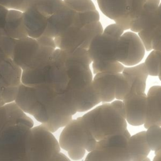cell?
<instances>
[{"label": "cell", "instance_id": "obj_1", "mask_svg": "<svg viewBox=\"0 0 161 161\" xmlns=\"http://www.w3.org/2000/svg\"><path fill=\"white\" fill-rule=\"evenodd\" d=\"M15 102L52 133L67 125L77 112L70 91L65 89L59 92L45 84L26 86L21 83Z\"/></svg>", "mask_w": 161, "mask_h": 161}, {"label": "cell", "instance_id": "obj_2", "mask_svg": "<svg viewBox=\"0 0 161 161\" xmlns=\"http://www.w3.org/2000/svg\"><path fill=\"white\" fill-rule=\"evenodd\" d=\"M40 127L25 123L0 128V160H40Z\"/></svg>", "mask_w": 161, "mask_h": 161}, {"label": "cell", "instance_id": "obj_3", "mask_svg": "<svg viewBox=\"0 0 161 161\" xmlns=\"http://www.w3.org/2000/svg\"><path fill=\"white\" fill-rule=\"evenodd\" d=\"M81 117L97 141L108 135L128 130L125 118L110 103L98 106Z\"/></svg>", "mask_w": 161, "mask_h": 161}, {"label": "cell", "instance_id": "obj_4", "mask_svg": "<svg viewBox=\"0 0 161 161\" xmlns=\"http://www.w3.org/2000/svg\"><path fill=\"white\" fill-rule=\"evenodd\" d=\"M55 48L43 45L36 39L27 36L16 40L12 58L22 71L28 70L47 60Z\"/></svg>", "mask_w": 161, "mask_h": 161}, {"label": "cell", "instance_id": "obj_5", "mask_svg": "<svg viewBox=\"0 0 161 161\" xmlns=\"http://www.w3.org/2000/svg\"><path fill=\"white\" fill-rule=\"evenodd\" d=\"M128 130L108 135L97 142L94 149L87 154L86 160L130 161L127 142L130 136Z\"/></svg>", "mask_w": 161, "mask_h": 161}, {"label": "cell", "instance_id": "obj_6", "mask_svg": "<svg viewBox=\"0 0 161 161\" xmlns=\"http://www.w3.org/2000/svg\"><path fill=\"white\" fill-rule=\"evenodd\" d=\"M97 142L81 116L72 119L66 125L58 139L60 148L67 152L80 148L91 152L94 149Z\"/></svg>", "mask_w": 161, "mask_h": 161}, {"label": "cell", "instance_id": "obj_7", "mask_svg": "<svg viewBox=\"0 0 161 161\" xmlns=\"http://www.w3.org/2000/svg\"><path fill=\"white\" fill-rule=\"evenodd\" d=\"M103 32L101 23L99 21L89 23L83 26L74 23L59 36L54 38L56 48L62 50L77 47L88 48L92 39Z\"/></svg>", "mask_w": 161, "mask_h": 161}, {"label": "cell", "instance_id": "obj_8", "mask_svg": "<svg viewBox=\"0 0 161 161\" xmlns=\"http://www.w3.org/2000/svg\"><path fill=\"white\" fill-rule=\"evenodd\" d=\"M148 75L144 63L125 67L117 81L115 98L123 100L129 94L145 92Z\"/></svg>", "mask_w": 161, "mask_h": 161}, {"label": "cell", "instance_id": "obj_9", "mask_svg": "<svg viewBox=\"0 0 161 161\" xmlns=\"http://www.w3.org/2000/svg\"><path fill=\"white\" fill-rule=\"evenodd\" d=\"M21 73L12 58L0 61V106L15 101L21 84Z\"/></svg>", "mask_w": 161, "mask_h": 161}, {"label": "cell", "instance_id": "obj_10", "mask_svg": "<svg viewBox=\"0 0 161 161\" xmlns=\"http://www.w3.org/2000/svg\"><path fill=\"white\" fill-rule=\"evenodd\" d=\"M145 50L139 36L133 31H127L123 33L118 40L115 58L124 65L133 66L142 60Z\"/></svg>", "mask_w": 161, "mask_h": 161}, {"label": "cell", "instance_id": "obj_11", "mask_svg": "<svg viewBox=\"0 0 161 161\" xmlns=\"http://www.w3.org/2000/svg\"><path fill=\"white\" fill-rule=\"evenodd\" d=\"M119 38L104 32L96 35L87 48L92 62L117 61L115 58V47Z\"/></svg>", "mask_w": 161, "mask_h": 161}, {"label": "cell", "instance_id": "obj_12", "mask_svg": "<svg viewBox=\"0 0 161 161\" xmlns=\"http://www.w3.org/2000/svg\"><path fill=\"white\" fill-rule=\"evenodd\" d=\"M125 111V119L132 126L144 124L146 114L147 94L145 92L131 93L123 99Z\"/></svg>", "mask_w": 161, "mask_h": 161}, {"label": "cell", "instance_id": "obj_13", "mask_svg": "<svg viewBox=\"0 0 161 161\" xmlns=\"http://www.w3.org/2000/svg\"><path fill=\"white\" fill-rule=\"evenodd\" d=\"M76 11L64 4L48 18L47 25L43 35L54 38L71 26L75 17Z\"/></svg>", "mask_w": 161, "mask_h": 161}, {"label": "cell", "instance_id": "obj_14", "mask_svg": "<svg viewBox=\"0 0 161 161\" xmlns=\"http://www.w3.org/2000/svg\"><path fill=\"white\" fill-rule=\"evenodd\" d=\"M120 72H98L95 74L92 82L101 101L110 103L115 99V91Z\"/></svg>", "mask_w": 161, "mask_h": 161}, {"label": "cell", "instance_id": "obj_15", "mask_svg": "<svg viewBox=\"0 0 161 161\" xmlns=\"http://www.w3.org/2000/svg\"><path fill=\"white\" fill-rule=\"evenodd\" d=\"M67 89L73 95L77 104V112L88 111L101 102L92 80L75 88Z\"/></svg>", "mask_w": 161, "mask_h": 161}, {"label": "cell", "instance_id": "obj_16", "mask_svg": "<svg viewBox=\"0 0 161 161\" xmlns=\"http://www.w3.org/2000/svg\"><path fill=\"white\" fill-rule=\"evenodd\" d=\"M25 123L33 126L32 119L14 101L0 106V128L11 124Z\"/></svg>", "mask_w": 161, "mask_h": 161}, {"label": "cell", "instance_id": "obj_17", "mask_svg": "<svg viewBox=\"0 0 161 161\" xmlns=\"http://www.w3.org/2000/svg\"><path fill=\"white\" fill-rule=\"evenodd\" d=\"M23 16L28 36L36 39L42 36L47 27L48 18L42 14L33 4L23 11Z\"/></svg>", "mask_w": 161, "mask_h": 161}, {"label": "cell", "instance_id": "obj_18", "mask_svg": "<svg viewBox=\"0 0 161 161\" xmlns=\"http://www.w3.org/2000/svg\"><path fill=\"white\" fill-rule=\"evenodd\" d=\"M65 64L69 78L67 88H75L92 80V74L89 64L80 62Z\"/></svg>", "mask_w": 161, "mask_h": 161}, {"label": "cell", "instance_id": "obj_19", "mask_svg": "<svg viewBox=\"0 0 161 161\" xmlns=\"http://www.w3.org/2000/svg\"><path fill=\"white\" fill-rule=\"evenodd\" d=\"M4 28L6 34L13 39L19 40L28 36L25 24L23 12L21 11L8 9Z\"/></svg>", "mask_w": 161, "mask_h": 161}, {"label": "cell", "instance_id": "obj_20", "mask_svg": "<svg viewBox=\"0 0 161 161\" xmlns=\"http://www.w3.org/2000/svg\"><path fill=\"white\" fill-rule=\"evenodd\" d=\"M130 161L150 160L147 156L150 148L146 138V131H142L130 136L127 142Z\"/></svg>", "mask_w": 161, "mask_h": 161}, {"label": "cell", "instance_id": "obj_21", "mask_svg": "<svg viewBox=\"0 0 161 161\" xmlns=\"http://www.w3.org/2000/svg\"><path fill=\"white\" fill-rule=\"evenodd\" d=\"M153 125L161 126V103L158 95L150 87L147 94L146 114L143 125L147 129Z\"/></svg>", "mask_w": 161, "mask_h": 161}, {"label": "cell", "instance_id": "obj_22", "mask_svg": "<svg viewBox=\"0 0 161 161\" xmlns=\"http://www.w3.org/2000/svg\"><path fill=\"white\" fill-rule=\"evenodd\" d=\"M159 3L160 0H146L141 11L131 23V31L135 33L141 31L155 13Z\"/></svg>", "mask_w": 161, "mask_h": 161}, {"label": "cell", "instance_id": "obj_23", "mask_svg": "<svg viewBox=\"0 0 161 161\" xmlns=\"http://www.w3.org/2000/svg\"><path fill=\"white\" fill-rule=\"evenodd\" d=\"M53 54L65 64L80 62L89 65L92 62L88 50L82 47L68 50L56 48L53 51Z\"/></svg>", "mask_w": 161, "mask_h": 161}, {"label": "cell", "instance_id": "obj_24", "mask_svg": "<svg viewBox=\"0 0 161 161\" xmlns=\"http://www.w3.org/2000/svg\"><path fill=\"white\" fill-rule=\"evenodd\" d=\"M101 12L115 21L123 14L129 0H97Z\"/></svg>", "mask_w": 161, "mask_h": 161}, {"label": "cell", "instance_id": "obj_25", "mask_svg": "<svg viewBox=\"0 0 161 161\" xmlns=\"http://www.w3.org/2000/svg\"><path fill=\"white\" fill-rule=\"evenodd\" d=\"M146 0H129L125 13L114 21L124 30L130 29L131 21L141 11Z\"/></svg>", "mask_w": 161, "mask_h": 161}, {"label": "cell", "instance_id": "obj_26", "mask_svg": "<svg viewBox=\"0 0 161 161\" xmlns=\"http://www.w3.org/2000/svg\"><path fill=\"white\" fill-rule=\"evenodd\" d=\"M35 7L44 16L48 18L64 4L63 0H33Z\"/></svg>", "mask_w": 161, "mask_h": 161}, {"label": "cell", "instance_id": "obj_27", "mask_svg": "<svg viewBox=\"0 0 161 161\" xmlns=\"http://www.w3.org/2000/svg\"><path fill=\"white\" fill-rule=\"evenodd\" d=\"M16 40L9 37L3 26H0V61L12 58Z\"/></svg>", "mask_w": 161, "mask_h": 161}, {"label": "cell", "instance_id": "obj_28", "mask_svg": "<svg viewBox=\"0 0 161 161\" xmlns=\"http://www.w3.org/2000/svg\"><path fill=\"white\" fill-rule=\"evenodd\" d=\"M146 138L151 150H161V126L153 125L147 128Z\"/></svg>", "mask_w": 161, "mask_h": 161}, {"label": "cell", "instance_id": "obj_29", "mask_svg": "<svg viewBox=\"0 0 161 161\" xmlns=\"http://www.w3.org/2000/svg\"><path fill=\"white\" fill-rule=\"evenodd\" d=\"M161 60V52L153 50L147 56L144 64L148 75L158 76Z\"/></svg>", "mask_w": 161, "mask_h": 161}, {"label": "cell", "instance_id": "obj_30", "mask_svg": "<svg viewBox=\"0 0 161 161\" xmlns=\"http://www.w3.org/2000/svg\"><path fill=\"white\" fill-rule=\"evenodd\" d=\"M124 65L118 61L113 62H92L93 73L98 72H121Z\"/></svg>", "mask_w": 161, "mask_h": 161}, {"label": "cell", "instance_id": "obj_31", "mask_svg": "<svg viewBox=\"0 0 161 161\" xmlns=\"http://www.w3.org/2000/svg\"><path fill=\"white\" fill-rule=\"evenodd\" d=\"M99 14L98 11L95 10L84 12H76L74 23L76 25L83 26L85 25L99 21Z\"/></svg>", "mask_w": 161, "mask_h": 161}, {"label": "cell", "instance_id": "obj_32", "mask_svg": "<svg viewBox=\"0 0 161 161\" xmlns=\"http://www.w3.org/2000/svg\"><path fill=\"white\" fill-rule=\"evenodd\" d=\"M65 4L76 12L95 10L96 7L91 0H63Z\"/></svg>", "mask_w": 161, "mask_h": 161}, {"label": "cell", "instance_id": "obj_33", "mask_svg": "<svg viewBox=\"0 0 161 161\" xmlns=\"http://www.w3.org/2000/svg\"><path fill=\"white\" fill-rule=\"evenodd\" d=\"M33 0H0V5L8 9L25 11L32 3Z\"/></svg>", "mask_w": 161, "mask_h": 161}, {"label": "cell", "instance_id": "obj_34", "mask_svg": "<svg viewBox=\"0 0 161 161\" xmlns=\"http://www.w3.org/2000/svg\"><path fill=\"white\" fill-rule=\"evenodd\" d=\"M151 46L152 50L161 52V24L156 28L152 35Z\"/></svg>", "mask_w": 161, "mask_h": 161}, {"label": "cell", "instance_id": "obj_35", "mask_svg": "<svg viewBox=\"0 0 161 161\" xmlns=\"http://www.w3.org/2000/svg\"><path fill=\"white\" fill-rule=\"evenodd\" d=\"M103 32L119 38L123 33L124 30L120 26H119L118 24L115 23L114 24H111L106 26V28L103 30Z\"/></svg>", "mask_w": 161, "mask_h": 161}, {"label": "cell", "instance_id": "obj_36", "mask_svg": "<svg viewBox=\"0 0 161 161\" xmlns=\"http://www.w3.org/2000/svg\"><path fill=\"white\" fill-rule=\"evenodd\" d=\"M86 149L84 148H77L72 150H70L67 152L68 155L70 157V158L74 160H77L81 159L86 153Z\"/></svg>", "mask_w": 161, "mask_h": 161}, {"label": "cell", "instance_id": "obj_37", "mask_svg": "<svg viewBox=\"0 0 161 161\" xmlns=\"http://www.w3.org/2000/svg\"><path fill=\"white\" fill-rule=\"evenodd\" d=\"M110 103L121 114H122L125 118V111L123 100L116 99L114 101H112L111 102H110Z\"/></svg>", "mask_w": 161, "mask_h": 161}, {"label": "cell", "instance_id": "obj_38", "mask_svg": "<svg viewBox=\"0 0 161 161\" xmlns=\"http://www.w3.org/2000/svg\"><path fill=\"white\" fill-rule=\"evenodd\" d=\"M151 87L153 89V91L158 95V96L159 97L160 103H161V86H153Z\"/></svg>", "mask_w": 161, "mask_h": 161}, {"label": "cell", "instance_id": "obj_39", "mask_svg": "<svg viewBox=\"0 0 161 161\" xmlns=\"http://www.w3.org/2000/svg\"><path fill=\"white\" fill-rule=\"evenodd\" d=\"M153 160L155 161L161 160V150L155 152V157Z\"/></svg>", "mask_w": 161, "mask_h": 161}, {"label": "cell", "instance_id": "obj_40", "mask_svg": "<svg viewBox=\"0 0 161 161\" xmlns=\"http://www.w3.org/2000/svg\"><path fill=\"white\" fill-rule=\"evenodd\" d=\"M158 77H159V79H160V81H161V60H160V68H159V73H158Z\"/></svg>", "mask_w": 161, "mask_h": 161}, {"label": "cell", "instance_id": "obj_41", "mask_svg": "<svg viewBox=\"0 0 161 161\" xmlns=\"http://www.w3.org/2000/svg\"><path fill=\"white\" fill-rule=\"evenodd\" d=\"M158 10L160 14H161V3H159V5H158Z\"/></svg>", "mask_w": 161, "mask_h": 161}]
</instances>
